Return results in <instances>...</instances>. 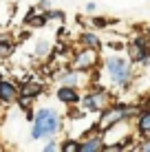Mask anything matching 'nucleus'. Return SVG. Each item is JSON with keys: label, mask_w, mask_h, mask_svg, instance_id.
Wrapping results in <instances>:
<instances>
[{"label": "nucleus", "mask_w": 150, "mask_h": 152, "mask_svg": "<svg viewBox=\"0 0 150 152\" xmlns=\"http://www.w3.org/2000/svg\"><path fill=\"white\" fill-rule=\"evenodd\" d=\"M77 44L80 46H86V49H95V51H102L104 49V40L100 38L97 31H82L77 35Z\"/></svg>", "instance_id": "obj_10"}, {"label": "nucleus", "mask_w": 150, "mask_h": 152, "mask_svg": "<svg viewBox=\"0 0 150 152\" xmlns=\"http://www.w3.org/2000/svg\"><path fill=\"white\" fill-rule=\"evenodd\" d=\"M46 13L44 11H40V9H31V11L24 15V27L27 29H42V27H46Z\"/></svg>", "instance_id": "obj_12"}, {"label": "nucleus", "mask_w": 150, "mask_h": 152, "mask_svg": "<svg viewBox=\"0 0 150 152\" xmlns=\"http://www.w3.org/2000/svg\"><path fill=\"white\" fill-rule=\"evenodd\" d=\"M137 150H141V152H150V137H143V141L139 145H135Z\"/></svg>", "instance_id": "obj_19"}, {"label": "nucleus", "mask_w": 150, "mask_h": 152, "mask_svg": "<svg viewBox=\"0 0 150 152\" xmlns=\"http://www.w3.org/2000/svg\"><path fill=\"white\" fill-rule=\"evenodd\" d=\"M80 152H104V137L100 130H91L80 139Z\"/></svg>", "instance_id": "obj_8"}, {"label": "nucleus", "mask_w": 150, "mask_h": 152, "mask_svg": "<svg viewBox=\"0 0 150 152\" xmlns=\"http://www.w3.org/2000/svg\"><path fill=\"white\" fill-rule=\"evenodd\" d=\"M102 64V57H100V51L95 49H86V46H80L71 53V60H69V66L75 71H86V73H93L95 69H100Z\"/></svg>", "instance_id": "obj_4"}, {"label": "nucleus", "mask_w": 150, "mask_h": 152, "mask_svg": "<svg viewBox=\"0 0 150 152\" xmlns=\"http://www.w3.org/2000/svg\"><path fill=\"white\" fill-rule=\"evenodd\" d=\"M53 53V44H51V40L46 38H40L35 42V49H33V55L38 57V60H46V57H51Z\"/></svg>", "instance_id": "obj_13"}, {"label": "nucleus", "mask_w": 150, "mask_h": 152, "mask_svg": "<svg viewBox=\"0 0 150 152\" xmlns=\"http://www.w3.org/2000/svg\"><path fill=\"white\" fill-rule=\"evenodd\" d=\"M51 7H53V4H51V0H40V2L35 4V9H40V11H49Z\"/></svg>", "instance_id": "obj_20"}, {"label": "nucleus", "mask_w": 150, "mask_h": 152, "mask_svg": "<svg viewBox=\"0 0 150 152\" xmlns=\"http://www.w3.org/2000/svg\"><path fill=\"white\" fill-rule=\"evenodd\" d=\"M115 24V20L113 18H106V15H93L91 18V27L93 29H108Z\"/></svg>", "instance_id": "obj_15"}, {"label": "nucleus", "mask_w": 150, "mask_h": 152, "mask_svg": "<svg viewBox=\"0 0 150 152\" xmlns=\"http://www.w3.org/2000/svg\"><path fill=\"white\" fill-rule=\"evenodd\" d=\"M15 53V40L9 35H0V60H9Z\"/></svg>", "instance_id": "obj_14"}, {"label": "nucleus", "mask_w": 150, "mask_h": 152, "mask_svg": "<svg viewBox=\"0 0 150 152\" xmlns=\"http://www.w3.org/2000/svg\"><path fill=\"white\" fill-rule=\"evenodd\" d=\"M113 102H115V95H113V91L108 86L91 84V86H86V93L80 99V106L86 115H100Z\"/></svg>", "instance_id": "obj_3"}, {"label": "nucleus", "mask_w": 150, "mask_h": 152, "mask_svg": "<svg viewBox=\"0 0 150 152\" xmlns=\"http://www.w3.org/2000/svg\"><path fill=\"white\" fill-rule=\"evenodd\" d=\"M126 55L135 66H150V40L146 38V33L135 35V38L128 42Z\"/></svg>", "instance_id": "obj_5"}, {"label": "nucleus", "mask_w": 150, "mask_h": 152, "mask_svg": "<svg viewBox=\"0 0 150 152\" xmlns=\"http://www.w3.org/2000/svg\"><path fill=\"white\" fill-rule=\"evenodd\" d=\"M146 108H150V97L146 99Z\"/></svg>", "instance_id": "obj_23"}, {"label": "nucleus", "mask_w": 150, "mask_h": 152, "mask_svg": "<svg viewBox=\"0 0 150 152\" xmlns=\"http://www.w3.org/2000/svg\"><path fill=\"white\" fill-rule=\"evenodd\" d=\"M46 143L42 145V152H55V150H60V141L55 139V137H49V139H44Z\"/></svg>", "instance_id": "obj_18"}, {"label": "nucleus", "mask_w": 150, "mask_h": 152, "mask_svg": "<svg viewBox=\"0 0 150 152\" xmlns=\"http://www.w3.org/2000/svg\"><path fill=\"white\" fill-rule=\"evenodd\" d=\"M64 130V117L58 108L53 106H38L33 110L29 128V139L31 141H44L49 137H58Z\"/></svg>", "instance_id": "obj_2"}, {"label": "nucleus", "mask_w": 150, "mask_h": 152, "mask_svg": "<svg viewBox=\"0 0 150 152\" xmlns=\"http://www.w3.org/2000/svg\"><path fill=\"white\" fill-rule=\"evenodd\" d=\"M146 38H148V40H150V27H148V29H146Z\"/></svg>", "instance_id": "obj_22"}, {"label": "nucleus", "mask_w": 150, "mask_h": 152, "mask_svg": "<svg viewBox=\"0 0 150 152\" xmlns=\"http://www.w3.org/2000/svg\"><path fill=\"white\" fill-rule=\"evenodd\" d=\"M84 11L86 13H95L97 11V2H86L84 4Z\"/></svg>", "instance_id": "obj_21"}, {"label": "nucleus", "mask_w": 150, "mask_h": 152, "mask_svg": "<svg viewBox=\"0 0 150 152\" xmlns=\"http://www.w3.org/2000/svg\"><path fill=\"white\" fill-rule=\"evenodd\" d=\"M132 130H135V134H139L141 139H143V137H150V108L143 106L141 110L137 113Z\"/></svg>", "instance_id": "obj_9"}, {"label": "nucleus", "mask_w": 150, "mask_h": 152, "mask_svg": "<svg viewBox=\"0 0 150 152\" xmlns=\"http://www.w3.org/2000/svg\"><path fill=\"white\" fill-rule=\"evenodd\" d=\"M20 95H22V97H31V99H38V97L44 95V86L38 80H33V77H27V80L20 84Z\"/></svg>", "instance_id": "obj_11"}, {"label": "nucleus", "mask_w": 150, "mask_h": 152, "mask_svg": "<svg viewBox=\"0 0 150 152\" xmlns=\"http://www.w3.org/2000/svg\"><path fill=\"white\" fill-rule=\"evenodd\" d=\"M102 69H104V77H106L108 88H117L119 93L130 91L132 82H135V64L126 55H119V53L104 55Z\"/></svg>", "instance_id": "obj_1"}, {"label": "nucleus", "mask_w": 150, "mask_h": 152, "mask_svg": "<svg viewBox=\"0 0 150 152\" xmlns=\"http://www.w3.org/2000/svg\"><path fill=\"white\" fill-rule=\"evenodd\" d=\"M44 13H46V20H49V22H51V20H55V22H66V13L60 11V9L51 7L49 11H44Z\"/></svg>", "instance_id": "obj_17"}, {"label": "nucleus", "mask_w": 150, "mask_h": 152, "mask_svg": "<svg viewBox=\"0 0 150 152\" xmlns=\"http://www.w3.org/2000/svg\"><path fill=\"white\" fill-rule=\"evenodd\" d=\"M60 150L62 152H80V139L66 137L64 141H60Z\"/></svg>", "instance_id": "obj_16"}, {"label": "nucleus", "mask_w": 150, "mask_h": 152, "mask_svg": "<svg viewBox=\"0 0 150 152\" xmlns=\"http://www.w3.org/2000/svg\"><path fill=\"white\" fill-rule=\"evenodd\" d=\"M55 99H58L62 106H66V108H71V106H80L82 88L71 86V84H58V88H55Z\"/></svg>", "instance_id": "obj_6"}, {"label": "nucleus", "mask_w": 150, "mask_h": 152, "mask_svg": "<svg viewBox=\"0 0 150 152\" xmlns=\"http://www.w3.org/2000/svg\"><path fill=\"white\" fill-rule=\"evenodd\" d=\"M20 95V84L15 80L0 77V106H11Z\"/></svg>", "instance_id": "obj_7"}]
</instances>
